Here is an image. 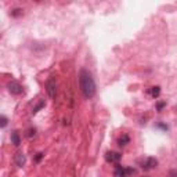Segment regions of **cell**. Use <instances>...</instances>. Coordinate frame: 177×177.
<instances>
[{
  "label": "cell",
  "instance_id": "9c48e42d",
  "mask_svg": "<svg viewBox=\"0 0 177 177\" xmlns=\"http://www.w3.org/2000/svg\"><path fill=\"white\" fill-rule=\"evenodd\" d=\"M11 142H13L15 147H18V145L21 144V137H19L18 132H13V133H11Z\"/></svg>",
  "mask_w": 177,
  "mask_h": 177
},
{
  "label": "cell",
  "instance_id": "5bb4252c",
  "mask_svg": "<svg viewBox=\"0 0 177 177\" xmlns=\"http://www.w3.org/2000/svg\"><path fill=\"white\" fill-rule=\"evenodd\" d=\"M167 177H177V170H170L169 173H167Z\"/></svg>",
  "mask_w": 177,
  "mask_h": 177
},
{
  "label": "cell",
  "instance_id": "e0dca14e",
  "mask_svg": "<svg viewBox=\"0 0 177 177\" xmlns=\"http://www.w3.org/2000/svg\"><path fill=\"white\" fill-rule=\"evenodd\" d=\"M6 125H7V118L3 115L2 116V127H6Z\"/></svg>",
  "mask_w": 177,
  "mask_h": 177
},
{
  "label": "cell",
  "instance_id": "52a82bcc",
  "mask_svg": "<svg viewBox=\"0 0 177 177\" xmlns=\"http://www.w3.org/2000/svg\"><path fill=\"white\" fill-rule=\"evenodd\" d=\"M115 177H127L126 167L121 166V165H116V167H115Z\"/></svg>",
  "mask_w": 177,
  "mask_h": 177
},
{
  "label": "cell",
  "instance_id": "d6986e66",
  "mask_svg": "<svg viewBox=\"0 0 177 177\" xmlns=\"http://www.w3.org/2000/svg\"><path fill=\"white\" fill-rule=\"evenodd\" d=\"M158 127H161V129H163V130H167V129H169V127H167V125H163V123H159Z\"/></svg>",
  "mask_w": 177,
  "mask_h": 177
},
{
  "label": "cell",
  "instance_id": "7c38bea8",
  "mask_svg": "<svg viewBox=\"0 0 177 177\" xmlns=\"http://www.w3.org/2000/svg\"><path fill=\"white\" fill-rule=\"evenodd\" d=\"M163 107H166V102H165V101H159L158 104H156V111L161 112V111L163 109Z\"/></svg>",
  "mask_w": 177,
  "mask_h": 177
},
{
  "label": "cell",
  "instance_id": "8fae6325",
  "mask_svg": "<svg viewBox=\"0 0 177 177\" xmlns=\"http://www.w3.org/2000/svg\"><path fill=\"white\" fill-rule=\"evenodd\" d=\"M22 14H24V10H22V8H14V10L11 11V17H14V18H18V17H21Z\"/></svg>",
  "mask_w": 177,
  "mask_h": 177
},
{
  "label": "cell",
  "instance_id": "ac0fdd59",
  "mask_svg": "<svg viewBox=\"0 0 177 177\" xmlns=\"http://www.w3.org/2000/svg\"><path fill=\"white\" fill-rule=\"evenodd\" d=\"M35 132H36V130L35 129H29V130H28V137H32V136H35Z\"/></svg>",
  "mask_w": 177,
  "mask_h": 177
},
{
  "label": "cell",
  "instance_id": "277c9868",
  "mask_svg": "<svg viewBox=\"0 0 177 177\" xmlns=\"http://www.w3.org/2000/svg\"><path fill=\"white\" fill-rule=\"evenodd\" d=\"M122 155L119 152H116V151H108V152H105V161L108 162V163H116L118 165V162L121 161Z\"/></svg>",
  "mask_w": 177,
  "mask_h": 177
},
{
  "label": "cell",
  "instance_id": "5b68a950",
  "mask_svg": "<svg viewBox=\"0 0 177 177\" xmlns=\"http://www.w3.org/2000/svg\"><path fill=\"white\" fill-rule=\"evenodd\" d=\"M56 80H54L53 78L48 79L47 82H46V91H47V94L51 97V98H54L56 97Z\"/></svg>",
  "mask_w": 177,
  "mask_h": 177
},
{
  "label": "cell",
  "instance_id": "7a4b0ae2",
  "mask_svg": "<svg viewBox=\"0 0 177 177\" xmlns=\"http://www.w3.org/2000/svg\"><path fill=\"white\" fill-rule=\"evenodd\" d=\"M156 165H158V161H156L155 158H152V156H148V158L140 161V166H141L144 170L154 169V167H156Z\"/></svg>",
  "mask_w": 177,
  "mask_h": 177
},
{
  "label": "cell",
  "instance_id": "3957f363",
  "mask_svg": "<svg viewBox=\"0 0 177 177\" xmlns=\"http://www.w3.org/2000/svg\"><path fill=\"white\" fill-rule=\"evenodd\" d=\"M7 88H8V91H10V94H13V96H19V94L22 93V86L17 80L8 82Z\"/></svg>",
  "mask_w": 177,
  "mask_h": 177
},
{
  "label": "cell",
  "instance_id": "ba28073f",
  "mask_svg": "<svg viewBox=\"0 0 177 177\" xmlns=\"http://www.w3.org/2000/svg\"><path fill=\"white\" fill-rule=\"evenodd\" d=\"M15 163H17V166H24L25 165V155L22 152H18L15 155Z\"/></svg>",
  "mask_w": 177,
  "mask_h": 177
},
{
  "label": "cell",
  "instance_id": "2e32d148",
  "mask_svg": "<svg viewBox=\"0 0 177 177\" xmlns=\"http://www.w3.org/2000/svg\"><path fill=\"white\" fill-rule=\"evenodd\" d=\"M43 158V154L42 152H39V154H36V156H35V161L36 162H40V159Z\"/></svg>",
  "mask_w": 177,
  "mask_h": 177
},
{
  "label": "cell",
  "instance_id": "4fadbf2b",
  "mask_svg": "<svg viewBox=\"0 0 177 177\" xmlns=\"http://www.w3.org/2000/svg\"><path fill=\"white\" fill-rule=\"evenodd\" d=\"M43 107H44V102H43V101H42V102H40V104H38V105H36V107H35V108H33V111H32V112H33V113H36V112H38V111H39V109H40V108H43Z\"/></svg>",
  "mask_w": 177,
  "mask_h": 177
},
{
  "label": "cell",
  "instance_id": "8992f818",
  "mask_svg": "<svg viewBox=\"0 0 177 177\" xmlns=\"http://www.w3.org/2000/svg\"><path fill=\"white\" fill-rule=\"evenodd\" d=\"M116 142H118V145H119V147H126V145L130 142V137L127 136L126 133H123V134H122V136H119V137H118V140H116Z\"/></svg>",
  "mask_w": 177,
  "mask_h": 177
},
{
  "label": "cell",
  "instance_id": "30bf717a",
  "mask_svg": "<svg viewBox=\"0 0 177 177\" xmlns=\"http://www.w3.org/2000/svg\"><path fill=\"white\" fill-rule=\"evenodd\" d=\"M150 93H151V96L154 97V98H156V97L161 94V87L159 86H155V87H151V90H150Z\"/></svg>",
  "mask_w": 177,
  "mask_h": 177
},
{
  "label": "cell",
  "instance_id": "9a60e30c",
  "mask_svg": "<svg viewBox=\"0 0 177 177\" xmlns=\"http://www.w3.org/2000/svg\"><path fill=\"white\" fill-rule=\"evenodd\" d=\"M134 172H136V170L133 169V167H126V175L129 176V175H134Z\"/></svg>",
  "mask_w": 177,
  "mask_h": 177
},
{
  "label": "cell",
  "instance_id": "6da1fadb",
  "mask_svg": "<svg viewBox=\"0 0 177 177\" xmlns=\"http://www.w3.org/2000/svg\"><path fill=\"white\" fill-rule=\"evenodd\" d=\"M79 84H80V90L83 96L86 98H93L96 94V82L88 71L82 69L79 72Z\"/></svg>",
  "mask_w": 177,
  "mask_h": 177
}]
</instances>
